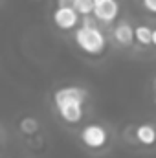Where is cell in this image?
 Returning a JSON list of instances; mask_svg holds the SVG:
<instances>
[{
	"label": "cell",
	"instance_id": "obj_3",
	"mask_svg": "<svg viewBox=\"0 0 156 158\" xmlns=\"http://www.w3.org/2000/svg\"><path fill=\"white\" fill-rule=\"evenodd\" d=\"M79 142L90 153H103V151L109 149V145L112 142V134H110V131L105 123L90 121V123H84L81 127Z\"/></svg>",
	"mask_w": 156,
	"mask_h": 158
},
{
	"label": "cell",
	"instance_id": "obj_5",
	"mask_svg": "<svg viewBox=\"0 0 156 158\" xmlns=\"http://www.w3.org/2000/svg\"><path fill=\"white\" fill-rule=\"evenodd\" d=\"M121 13V4L119 0H105V2H97L94 6V17L99 20L101 26H112L117 20Z\"/></svg>",
	"mask_w": 156,
	"mask_h": 158
},
{
	"label": "cell",
	"instance_id": "obj_12",
	"mask_svg": "<svg viewBox=\"0 0 156 158\" xmlns=\"http://www.w3.org/2000/svg\"><path fill=\"white\" fill-rule=\"evenodd\" d=\"M74 2H76V0H57V6H68V7H74Z\"/></svg>",
	"mask_w": 156,
	"mask_h": 158
},
{
	"label": "cell",
	"instance_id": "obj_9",
	"mask_svg": "<svg viewBox=\"0 0 156 158\" xmlns=\"http://www.w3.org/2000/svg\"><path fill=\"white\" fill-rule=\"evenodd\" d=\"M18 129L24 134H33V132L39 131V121L33 118V116H24V118L18 121Z\"/></svg>",
	"mask_w": 156,
	"mask_h": 158
},
{
	"label": "cell",
	"instance_id": "obj_11",
	"mask_svg": "<svg viewBox=\"0 0 156 158\" xmlns=\"http://www.w3.org/2000/svg\"><path fill=\"white\" fill-rule=\"evenodd\" d=\"M142 7L151 13V15H156V0H142Z\"/></svg>",
	"mask_w": 156,
	"mask_h": 158
},
{
	"label": "cell",
	"instance_id": "obj_13",
	"mask_svg": "<svg viewBox=\"0 0 156 158\" xmlns=\"http://www.w3.org/2000/svg\"><path fill=\"white\" fill-rule=\"evenodd\" d=\"M153 48L156 50V26L153 28Z\"/></svg>",
	"mask_w": 156,
	"mask_h": 158
},
{
	"label": "cell",
	"instance_id": "obj_10",
	"mask_svg": "<svg viewBox=\"0 0 156 158\" xmlns=\"http://www.w3.org/2000/svg\"><path fill=\"white\" fill-rule=\"evenodd\" d=\"M94 6H96L94 0H76V2H74V7L77 9V13L81 17L92 15V13H94Z\"/></svg>",
	"mask_w": 156,
	"mask_h": 158
},
{
	"label": "cell",
	"instance_id": "obj_6",
	"mask_svg": "<svg viewBox=\"0 0 156 158\" xmlns=\"http://www.w3.org/2000/svg\"><path fill=\"white\" fill-rule=\"evenodd\" d=\"M110 37L121 48H130V46L136 44V40H134V26L125 19L116 20L110 26Z\"/></svg>",
	"mask_w": 156,
	"mask_h": 158
},
{
	"label": "cell",
	"instance_id": "obj_8",
	"mask_svg": "<svg viewBox=\"0 0 156 158\" xmlns=\"http://www.w3.org/2000/svg\"><path fill=\"white\" fill-rule=\"evenodd\" d=\"M134 40H136V46L142 50L153 48V28L149 24H136L134 26Z\"/></svg>",
	"mask_w": 156,
	"mask_h": 158
},
{
	"label": "cell",
	"instance_id": "obj_15",
	"mask_svg": "<svg viewBox=\"0 0 156 158\" xmlns=\"http://www.w3.org/2000/svg\"><path fill=\"white\" fill-rule=\"evenodd\" d=\"M154 90H156V79H154Z\"/></svg>",
	"mask_w": 156,
	"mask_h": 158
},
{
	"label": "cell",
	"instance_id": "obj_16",
	"mask_svg": "<svg viewBox=\"0 0 156 158\" xmlns=\"http://www.w3.org/2000/svg\"><path fill=\"white\" fill-rule=\"evenodd\" d=\"M140 2H142V0H140Z\"/></svg>",
	"mask_w": 156,
	"mask_h": 158
},
{
	"label": "cell",
	"instance_id": "obj_14",
	"mask_svg": "<svg viewBox=\"0 0 156 158\" xmlns=\"http://www.w3.org/2000/svg\"><path fill=\"white\" fill-rule=\"evenodd\" d=\"M94 2H96V4H97V2H105V0H94Z\"/></svg>",
	"mask_w": 156,
	"mask_h": 158
},
{
	"label": "cell",
	"instance_id": "obj_4",
	"mask_svg": "<svg viewBox=\"0 0 156 158\" xmlns=\"http://www.w3.org/2000/svg\"><path fill=\"white\" fill-rule=\"evenodd\" d=\"M51 22L59 31H74L81 24V15L76 7L55 6V9L51 11Z\"/></svg>",
	"mask_w": 156,
	"mask_h": 158
},
{
	"label": "cell",
	"instance_id": "obj_1",
	"mask_svg": "<svg viewBox=\"0 0 156 158\" xmlns=\"http://www.w3.org/2000/svg\"><path fill=\"white\" fill-rule=\"evenodd\" d=\"M88 99L90 92L81 85H63L51 92V105L57 118L70 127H77L86 118Z\"/></svg>",
	"mask_w": 156,
	"mask_h": 158
},
{
	"label": "cell",
	"instance_id": "obj_7",
	"mask_svg": "<svg viewBox=\"0 0 156 158\" xmlns=\"http://www.w3.org/2000/svg\"><path fill=\"white\" fill-rule=\"evenodd\" d=\"M132 138H134V142L138 145H142L145 149L156 147V123H153V121H143V123L134 125Z\"/></svg>",
	"mask_w": 156,
	"mask_h": 158
},
{
	"label": "cell",
	"instance_id": "obj_2",
	"mask_svg": "<svg viewBox=\"0 0 156 158\" xmlns=\"http://www.w3.org/2000/svg\"><path fill=\"white\" fill-rule=\"evenodd\" d=\"M72 35H74L76 48L88 57H99L107 52V46H109L107 33L94 15L83 17L81 24L74 30Z\"/></svg>",
	"mask_w": 156,
	"mask_h": 158
}]
</instances>
